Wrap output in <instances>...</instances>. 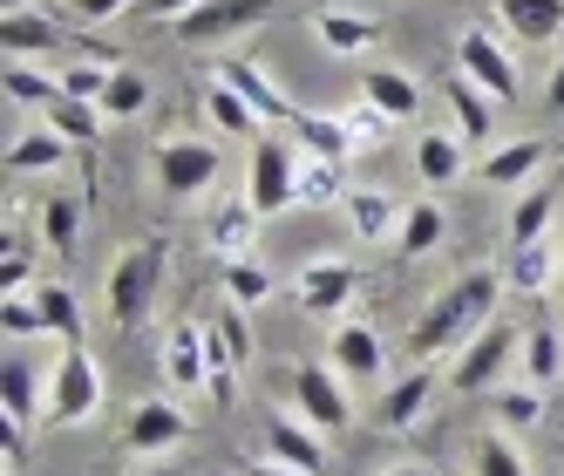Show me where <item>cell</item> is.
<instances>
[{"label":"cell","instance_id":"4316f807","mask_svg":"<svg viewBox=\"0 0 564 476\" xmlns=\"http://www.w3.org/2000/svg\"><path fill=\"white\" fill-rule=\"evenodd\" d=\"M205 116H212V123H218L225 137H252V130L265 123V116H259L246 96H238V89L225 83V75H212V83H205Z\"/></svg>","mask_w":564,"mask_h":476},{"label":"cell","instance_id":"1f68e13d","mask_svg":"<svg viewBox=\"0 0 564 476\" xmlns=\"http://www.w3.org/2000/svg\"><path fill=\"white\" fill-rule=\"evenodd\" d=\"M340 205H347V218H354V238H388V225H401L394 205H388L381 191H368V184H354Z\"/></svg>","mask_w":564,"mask_h":476},{"label":"cell","instance_id":"603a6c76","mask_svg":"<svg viewBox=\"0 0 564 476\" xmlns=\"http://www.w3.org/2000/svg\"><path fill=\"white\" fill-rule=\"evenodd\" d=\"M0 34H8V55L14 62H28V55H42V48H62V28L48 21V14H34V8H8V21H0Z\"/></svg>","mask_w":564,"mask_h":476},{"label":"cell","instance_id":"2e32d148","mask_svg":"<svg viewBox=\"0 0 564 476\" xmlns=\"http://www.w3.org/2000/svg\"><path fill=\"white\" fill-rule=\"evenodd\" d=\"M360 102H375L388 123H409V116L422 109V89H415L409 68H368L360 75Z\"/></svg>","mask_w":564,"mask_h":476},{"label":"cell","instance_id":"7dc6e473","mask_svg":"<svg viewBox=\"0 0 564 476\" xmlns=\"http://www.w3.org/2000/svg\"><path fill=\"white\" fill-rule=\"evenodd\" d=\"M137 0H68V14L83 21V28H96V21H116V14H130Z\"/></svg>","mask_w":564,"mask_h":476},{"label":"cell","instance_id":"f907efd6","mask_svg":"<svg viewBox=\"0 0 564 476\" xmlns=\"http://www.w3.org/2000/svg\"><path fill=\"white\" fill-rule=\"evenodd\" d=\"M212 394L231 409V402H238V368H212Z\"/></svg>","mask_w":564,"mask_h":476},{"label":"cell","instance_id":"e575fe53","mask_svg":"<svg viewBox=\"0 0 564 476\" xmlns=\"http://www.w3.org/2000/svg\"><path fill=\"white\" fill-rule=\"evenodd\" d=\"M62 96V75H42L34 62H8V102L21 109H48Z\"/></svg>","mask_w":564,"mask_h":476},{"label":"cell","instance_id":"7bdbcfd3","mask_svg":"<svg viewBox=\"0 0 564 476\" xmlns=\"http://www.w3.org/2000/svg\"><path fill=\"white\" fill-rule=\"evenodd\" d=\"M334 197H347V184H340V164H327V156H313V164L300 171V205H334Z\"/></svg>","mask_w":564,"mask_h":476},{"label":"cell","instance_id":"4dcf8cb0","mask_svg":"<svg viewBox=\"0 0 564 476\" xmlns=\"http://www.w3.org/2000/svg\"><path fill=\"white\" fill-rule=\"evenodd\" d=\"M293 130H300V143L313 150V156H327V164H347V150H354V130L340 123V116H293Z\"/></svg>","mask_w":564,"mask_h":476},{"label":"cell","instance_id":"5b68a950","mask_svg":"<svg viewBox=\"0 0 564 476\" xmlns=\"http://www.w3.org/2000/svg\"><path fill=\"white\" fill-rule=\"evenodd\" d=\"M293 402H300V415L313 422V429H347L354 422V402H347V375L334 368V361H306V368H293Z\"/></svg>","mask_w":564,"mask_h":476},{"label":"cell","instance_id":"db71d44e","mask_svg":"<svg viewBox=\"0 0 564 476\" xmlns=\"http://www.w3.org/2000/svg\"><path fill=\"white\" fill-rule=\"evenodd\" d=\"M388 476H435V469H415V463H409V469H388Z\"/></svg>","mask_w":564,"mask_h":476},{"label":"cell","instance_id":"f5cc1de1","mask_svg":"<svg viewBox=\"0 0 564 476\" xmlns=\"http://www.w3.org/2000/svg\"><path fill=\"white\" fill-rule=\"evenodd\" d=\"M246 476H306V469H286V463L272 456V463H246Z\"/></svg>","mask_w":564,"mask_h":476},{"label":"cell","instance_id":"e0dca14e","mask_svg":"<svg viewBox=\"0 0 564 476\" xmlns=\"http://www.w3.org/2000/svg\"><path fill=\"white\" fill-rule=\"evenodd\" d=\"M490 14L517 42H551V34H564V0H490Z\"/></svg>","mask_w":564,"mask_h":476},{"label":"cell","instance_id":"ab89813d","mask_svg":"<svg viewBox=\"0 0 564 476\" xmlns=\"http://www.w3.org/2000/svg\"><path fill=\"white\" fill-rule=\"evenodd\" d=\"M469 476H531V469H523L510 435H482V443L469 450Z\"/></svg>","mask_w":564,"mask_h":476},{"label":"cell","instance_id":"9a60e30c","mask_svg":"<svg viewBox=\"0 0 564 476\" xmlns=\"http://www.w3.org/2000/svg\"><path fill=\"white\" fill-rule=\"evenodd\" d=\"M212 75H225V83H231L238 96H246V102L265 116V123H293V116H300L286 89H272V83H265V68H259V62H218Z\"/></svg>","mask_w":564,"mask_h":476},{"label":"cell","instance_id":"ac0fdd59","mask_svg":"<svg viewBox=\"0 0 564 476\" xmlns=\"http://www.w3.org/2000/svg\"><path fill=\"white\" fill-rule=\"evenodd\" d=\"M313 34H319V48H334V55H368L381 42V21L354 14V8H319L313 14Z\"/></svg>","mask_w":564,"mask_h":476},{"label":"cell","instance_id":"8992f818","mask_svg":"<svg viewBox=\"0 0 564 476\" xmlns=\"http://www.w3.org/2000/svg\"><path fill=\"white\" fill-rule=\"evenodd\" d=\"M246 197L259 205V218H279L286 205H300V164H293V150L279 143V137L252 143V184H246Z\"/></svg>","mask_w":564,"mask_h":476},{"label":"cell","instance_id":"ee69618b","mask_svg":"<svg viewBox=\"0 0 564 476\" xmlns=\"http://www.w3.org/2000/svg\"><path fill=\"white\" fill-rule=\"evenodd\" d=\"M497 422H503V429H538V422H544L538 388H503V394H497Z\"/></svg>","mask_w":564,"mask_h":476},{"label":"cell","instance_id":"4fadbf2b","mask_svg":"<svg viewBox=\"0 0 564 476\" xmlns=\"http://www.w3.org/2000/svg\"><path fill=\"white\" fill-rule=\"evenodd\" d=\"M327 361H334L347 381H381V334L360 327V321H340L334 340H327Z\"/></svg>","mask_w":564,"mask_h":476},{"label":"cell","instance_id":"44dd1931","mask_svg":"<svg viewBox=\"0 0 564 476\" xmlns=\"http://www.w3.org/2000/svg\"><path fill=\"white\" fill-rule=\"evenodd\" d=\"M442 238H449V225H442V205H435V197H422V205L401 212V225H394V252H401V259H429Z\"/></svg>","mask_w":564,"mask_h":476},{"label":"cell","instance_id":"836d02e7","mask_svg":"<svg viewBox=\"0 0 564 476\" xmlns=\"http://www.w3.org/2000/svg\"><path fill=\"white\" fill-rule=\"evenodd\" d=\"M252 218H259V205H252V197H225V205H218V218H212V238H218V252H246L252 246Z\"/></svg>","mask_w":564,"mask_h":476},{"label":"cell","instance_id":"cb8c5ba5","mask_svg":"<svg viewBox=\"0 0 564 476\" xmlns=\"http://www.w3.org/2000/svg\"><path fill=\"white\" fill-rule=\"evenodd\" d=\"M164 368L177 388H197V381H212V354H205V327H171L164 340Z\"/></svg>","mask_w":564,"mask_h":476},{"label":"cell","instance_id":"9c48e42d","mask_svg":"<svg viewBox=\"0 0 564 476\" xmlns=\"http://www.w3.org/2000/svg\"><path fill=\"white\" fill-rule=\"evenodd\" d=\"M156 184L171 197H197L205 184H218V143H164L156 150Z\"/></svg>","mask_w":564,"mask_h":476},{"label":"cell","instance_id":"11a10c76","mask_svg":"<svg viewBox=\"0 0 564 476\" xmlns=\"http://www.w3.org/2000/svg\"><path fill=\"white\" fill-rule=\"evenodd\" d=\"M143 476H177V469H143Z\"/></svg>","mask_w":564,"mask_h":476},{"label":"cell","instance_id":"83f0119b","mask_svg":"<svg viewBox=\"0 0 564 476\" xmlns=\"http://www.w3.org/2000/svg\"><path fill=\"white\" fill-rule=\"evenodd\" d=\"M503 286L538 300L551 293V238H538V246H510V266H503Z\"/></svg>","mask_w":564,"mask_h":476},{"label":"cell","instance_id":"c3c4849f","mask_svg":"<svg viewBox=\"0 0 564 476\" xmlns=\"http://www.w3.org/2000/svg\"><path fill=\"white\" fill-rule=\"evenodd\" d=\"M340 123H347V130H354V143H375V137H381V130H388V116H381V109H375V102H360V109H347V116H340Z\"/></svg>","mask_w":564,"mask_h":476},{"label":"cell","instance_id":"5bb4252c","mask_svg":"<svg viewBox=\"0 0 564 476\" xmlns=\"http://www.w3.org/2000/svg\"><path fill=\"white\" fill-rule=\"evenodd\" d=\"M429 402H435V375H429V361H415L409 375L388 381V394H381V429H415L429 415Z\"/></svg>","mask_w":564,"mask_h":476},{"label":"cell","instance_id":"d6a6232c","mask_svg":"<svg viewBox=\"0 0 564 476\" xmlns=\"http://www.w3.org/2000/svg\"><path fill=\"white\" fill-rule=\"evenodd\" d=\"M523 375H531V388H551L564 375V340L551 327H531L523 334Z\"/></svg>","mask_w":564,"mask_h":476},{"label":"cell","instance_id":"277c9868","mask_svg":"<svg viewBox=\"0 0 564 476\" xmlns=\"http://www.w3.org/2000/svg\"><path fill=\"white\" fill-rule=\"evenodd\" d=\"M272 8H279V0H197V8L184 21H171V28H177L184 48H212V42H231V34L259 28Z\"/></svg>","mask_w":564,"mask_h":476},{"label":"cell","instance_id":"74e56055","mask_svg":"<svg viewBox=\"0 0 564 476\" xmlns=\"http://www.w3.org/2000/svg\"><path fill=\"white\" fill-rule=\"evenodd\" d=\"M143 102H150V83H143L137 68H116V75H109V89H102V116L130 123V116H143Z\"/></svg>","mask_w":564,"mask_h":476},{"label":"cell","instance_id":"7c38bea8","mask_svg":"<svg viewBox=\"0 0 564 476\" xmlns=\"http://www.w3.org/2000/svg\"><path fill=\"white\" fill-rule=\"evenodd\" d=\"M265 450L286 463V469H306V476H319L327 469V450H319V429L306 422V415H272L265 422Z\"/></svg>","mask_w":564,"mask_h":476},{"label":"cell","instance_id":"3957f363","mask_svg":"<svg viewBox=\"0 0 564 476\" xmlns=\"http://www.w3.org/2000/svg\"><path fill=\"white\" fill-rule=\"evenodd\" d=\"M102 409V368H96V354L89 347H62V361L48 375V422L75 429V422H89Z\"/></svg>","mask_w":564,"mask_h":476},{"label":"cell","instance_id":"f1b7e54d","mask_svg":"<svg viewBox=\"0 0 564 476\" xmlns=\"http://www.w3.org/2000/svg\"><path fill=\"white\" fill-rule=\"evenodd\" d=\"M8 415L28 422V429H34V415H48V394L34 388V368H28V347L21 340L8 347Z\"/></svg>","mask_w":564,"mask_h":476},{"label":"cell","instance_id":"8fae6325","mask_svg":"<svg viewBox=\"0 0 564 476\" xmlns=\"http://www.w3.org/2000/svg\"><path fill=\"white\" fill-rule=\"evenodd\" d=\"M354 286H360V272H354L347 259H313L300 280H293V293H300L306 313H340V306L354 300Z\"/></svg>","mask_w":564,"mask_h":476},{"label":"cell","instance_id":"8d00e7d4","mask_svg":"<svg viewBox=\"0 0 564 476\" xmlns=\"http://www.w3.org/2000/svg\"><path fill=\"white\" fill-rule=\"evenodd\" d=\"M96 123H102V102H75V96H55L48 102V130L68 137V143H89Z\"/></svg>","mask_w":564,"mask_h":476},{"label":"cell","instance_id":"ba28073f","mask_svg":"<svg viewBox=\"0 0 564 476\" xmlns=\"http://www.w3.org/2000/svg\"><path fill=\"white\" fill-rule=\"evenodd\" d=\"M456 68H463L490 102H517V62H510V48L497 42V28H469L463 42H456Z\"/></svg>","mask_w":564,"mask_h":476},{"label":"cell","instance_id":"d590c367","mask_svg":"<svg viewBox=\"0 0 564 476\" xmlns=\"http://www.w3.org/2000/svg\"><path fill=\"white\" fill-rule=\"evenodd\" d=\"M34 300H42L48 334H55L62 347H83V306H75V293H68V286H34Z\"/></svg>","mask_w":564,"mask_h":476},{"label":"cell","instance_id":"681fc988","mask_svg":"<svg viewBox=\"0 0 564 476\" xmlns=\"http://www.w3.org/2000/svg\"><path fill=\"white\" fill-rule=\"evenodd\" d=\"M191 8H197V0H137L130 14H143V21H184Z\"/></svg>","mask_w":564,"mask_h":476},{"label":"cell","instance_id":"30bf717a","mask_svg":"<svg viewBox=\"0 0 564 476\" xmlns=\"http://www.w3.org/2000/svg\"><path fill=\"white\" fill-rule=\"evenodd\" d=\"M184 435H191V415L177 402H137V415L123 429V450L130 456H156V450H177Z\"/></svg>","mask_w":564,"mask_h":476},{"label":"cell","instance_id":"b9f144b4","mask_svg":"<svg viewBox=\"0 0 564 476\" xmlns=\"http://www.w3.org/2000/svg\"><path fill=\"white\" fill-rule=\"evenodd\" d=\"M75 231H83V205H75V197H48V205H42V246L68 252Z\"/></svg>","mask_w":564,"mask_h":476},{"label":"cell","instance_id":"f6af8a7d","mask_svg":"<svg viewBox=\"0 0 564 476\" xmlns=\"http://www.w3.org/2000/svg\"><path fill=\"white\" fill-rule=\"evenodd\" d=\"M102 89H109V68H102V62H75V68H62V96H75V102H102Z\"/></svg>","mask_w":564,"mask_h":476},{"label":"cell","instance_id":"ffe728a7","mask_svg":"<svg viewBox=\"0 0 564 476\" xmlns=\"http://www.w3.org/2000/svg\"><path fill=\"white\" fill-rule=\"evenodd\" d=\"M68 150H75V143H68V137H55L48 123H42V130H21V137L8 143V171H14V177L62 171V164H68Z\"/></svg>","mask_w":564,"mask_h":476},{"label":"cell","instance_id":"6da1fadb","mask_svg":"<svg viewBox=\"0 0 564 476\" xmlns=\"http://www.w3.org/2000/svg\"><path fill=\"white\" fill-rule=\"evenodd\" d=\"M497 293H510L503 286V272H490V266H476V272H463V280L442 293L422 321H415V334H409V354L415 361H435V354H449V347H469L482 327H490V313H497Z\"/></svg>","mask_w":564,"mask_h":476},{"label":"cell","instance_id":"f35d334b","mask_svg":"<svg viewBox=\"0 0 564 476\" xmlns=\"http://www.w3.org/2000/svg\"><path fill=\"white\" fill-rule=\"evenodd\" d=\"M225 300H231V306H259V300H272L265 266H259V259H225Z\"/></svg>","mask_w":564,"mask_h":476},{"label":"cell","instance_id":"f546056e","mask_svg":"<svg viewBox=\"0 0 564 476\" xmlns=\"http://www.w3.org/2000/svg\"><path fill=\"white\" fill-rule=\"evenodd\" d=\"M415 177H422V184H456V177H463V137L429 130V137L415 143Z\"/></svg>","mask_w":564,"mask_h":476},{"label":"cell","instance_id":"60d3db41","mask_svg":"<svg viewBox=\"0 0 564 476\" xmlns=\"http://www.w3.org/2000/svg\"><path fill=\"white\" fill-rule=\"evenodd\" d=\"M0 321H8V340H42L48 334V313H42V300H34V286L28 293H8Z\"/></svg>","mask_w":564,"mask_h":476},{"label":"cell","instance_id":"816d5d0a","mask_svg":"<svg viewBox=\"0 0 564 476\" xmlns=\"http://www.w3.org/2000/svg\"><path fill=\"white\" fill-rule=\"evenodd\" d=\"M544 109H551V116H564V62L551 68V96H544Z\"/></svg>","mask_w":564,"mask_h":476},{"label":"cell","instance_id":"d4e9b609","mask_svg":"<svg viewBox=\"0 0 564 476\" xmlns=\"http://www.w3.org/2000/svg\"><path fill=\"white\" fill-rule=\"evenodd\" d=\"M551 218H557V184H531L510 212V246H538L551 238Z\"/></svg>","mask_w":564,"mask_h":476},{"label":"cell","instance_id":"484cf974","mask_svg":"<svg viewBox=\"0 0 564 476\" xmlns=\"http://www.w3.org/2000/svg\"><path fill=\"white\" fill-rule=\"evenodd\" d=\"M205 354H212V368H238V361H252V327H246V306H225L218 321L205 327Z\"/></svg>","mask_w":564,"mask_h":476},{"label":"cell","instance_id":"d6986e66","mask_svg":"<svg viewBox=\"0 0 564 476\" xmlns=\"http://www.w3.org/2000/svg\"><path fill=\"white\" fill-rule=\"evenodd\" d=\"M442 96H449V116H456V137H463V143H482V137H490L497 109H490V96H482L463 68L449 75V83H442Z\"/></svg>","mask_w":564,"mask_h":476},{"label":"cell","instance_id":"52a82bcc","mask_svg":"<svg viewBox=\"0 0 564 476\" xmlns=\"http://www.w3.org/2000/svg\"><path fill=\"white\" fill-rule=\"evenodd\" d=\"M510 354H523V334H517V327H503V321H490V327H482V334L456 354L449 388H456V394H482V388H497V375H503Z\"/></svg>","mask_w":564,"mask_h":476},{"label":"cell","instance_id":"bcb514c9","mask_svg":"<svg viewBox=\"0 0 564 476\" xmlns=\"http://www.w3.org/2000/svg\"><path fill=\"white\" fill-rule=\"evenodd\" d=\"M0 286H8V293L34 286V246H8V259H0Z\"/></svg>","mask_w":564,"mask_h":476},{"label":"cell","instance_id":"7a4b0ae2","mask_svg":"<svg viewBox=\"0 0 564 476\" xmlns=\"http://www.w3.org/2000/svg\"><path fill=\"white\" fill-rule=\"evenodd\" d=\"M164 266H171V246L164 238H143V246H130V252H116V266H109V280H102V306H109V327H137L143 313H150V300H156V286H164Z\"/></svg>","mask_w":564,"mask_h":476},{"label":"cell","instance_id":"7402d4cb","mask_svg":"<svg viewBox=\"0 0 564 476\" xmlns=\"http://www.w3.org/2000/svg\"><path fill=\"white\" fill-rule=\"evenodd\" d=\"M544 156H551V143H538V137L503 143V150L482 156V184H531V177L544 171Z\"/></svg>","mask_w":564,"mask_h":476}]
</instances>
